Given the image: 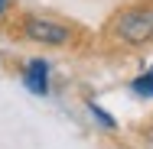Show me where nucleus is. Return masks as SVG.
<instances>
[{
	"label": "nucleus",
	"instance_id": "nucleus-4",
	"mask_svg": "<svg viewBox=\"0 0 153 149\" xmlns=\"http://www.w3.org/2000/svg\"><path fill=\"white\" fill-rule=\"evenodd\" d=\"M134 91H137V94H143V97H153V75L137 78V81H134Z\"/></svg>",
	"mask_w": 153,
	"mask_h": 149
},
{
	"label": "nucleus",
	"instance_id": "nucleus-5",
	"mask_svg": "<svg viewBox=\"0 0 153 149\" xmlns=\"http://www.w3.org/2000/svg\"><path fill=\"white\" fill-rule=\"evenodd\" d=\"M91 114H94V117H98V120H101V123H104V130H114V120L108 117V114H104L101 107H94V104H91Z\"/></svg>",
	"mask_w": 153,
	"mask_h": 149
},
{
	"label": "nucleus",
	"instance_id": "nucleus-2",
	"mask_svg": "<svg viewBox=\"0 0 153 149\" xmlns=\"http://www.w3.org/2000/svg\"><path fill=\"white\" fill-rule=\"evenodd\" d=\"M26 36L33 42H42V46H62L68 42V29L56 23V20H42V16H33L26 23Z\"/></svg>",
	"mask_w": 153,
	"mask_h": 149
},
{
	"label": "nucleus",
	"instance_id": "nucleus-6",
	"mask_svg": "<svg viewBox=\"0 0 153 149\" xmlns=\"http://www.w3.org/2000/svg\"><path fill=\"white\" fill-rule=\"evenodd\" d=\"M3 7H7V0H0V13H3Z\"/></svg>",
	"mask_w": 153,
	"mask_h": 149
},
{
	"label": "nucleus",
	"instance_id": "nucleus-3",
	"mask_svg": "<svg viewBox=\"0 0 153 149\" xmlns=\"http://www.w3.org/2000/svg\"><path fill=\"white\" fill-rule=\"evenodd\" d=\"M46 71H49V65L42 59L30 62V68H26V88H30L33 94H46V88H49V81H46L49 75H46Z\"/></svg>",
	"mask_w": 153,
	"mask_h": 149
},
{
	"label": "nucleus",
	"instance_id": "nucleus-7",
	"mask_svg": "<svg viewBox=\"0 0 153 149\" xmlns=\"http://www.w3.org/2000/svg\"><path fill=\"white\" fill-rule=\"evenodd\" d=\"M150 75H153V68H150Z\"/></svg>",
	"mask_w": 153,
	"mask_h": 149
},
{
	"label": "nucleus",
	"instance_id": "nucleus-1",
	"mask_svg": "<svg viewBox=\"0 0 153 149\" xmlns=\"http://www.w3.org/2000/svg\"><path fill=\"white\" fill-rule=\"evenodd\" d=\"M117 36L130 46H143L153 39V10H127L117 16Z\"/></svg>",
	"mask_w": 153,
	"mask_h": 149
}]
</instances>
